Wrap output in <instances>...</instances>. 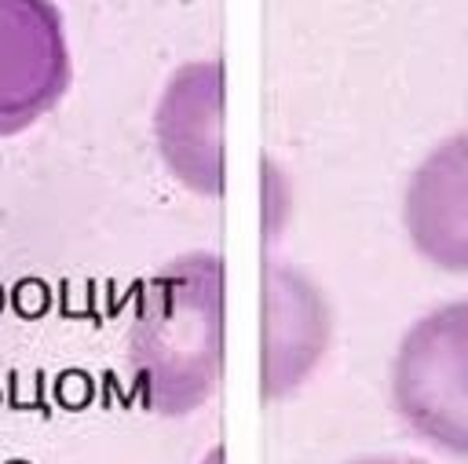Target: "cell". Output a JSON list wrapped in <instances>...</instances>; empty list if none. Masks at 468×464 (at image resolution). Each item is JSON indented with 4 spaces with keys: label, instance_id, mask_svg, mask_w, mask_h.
<instances>
[{
    "label": "cell",
    "instance_id": "obj_1",
    "mask_svg": "<svg viewBox=\"0 0 468 464\" xmlns=\"http://www.w3.org/2000/svg\"><path fill=\"white\" fill-rule=\"evenodd\" d=\"M128 380L154 417H190L223 376V259L194 248L139 289L124 340Z\"/></svg>",
    "mask_w": 468,
    "mask_h": 464
},
{
    "label": "cell",
    "instance_id": "obj_2",
    "mask_svg": "<svg viewBox=\"0 0 468 464\" xmlns=\"http://www.w3.org/2000/svg\"><path fill=\"white\" fill-rule=\"evenodd\" d=\"M391 406L424 446L468 460V296L424 311L391 354Z\"/></svg>",
    "mask_w": 468,
    "mask_h": 464
},
{
    "label": "cell",
    "instance_id": "obj_3",
    "mask_svg": "<svg viewBox=\"0 0 468 464\" xmlns=\"http://www.w3.org/2000/svg\"><path fill=\"white\" fill-rule=\"evenodd\" d=\"M73 80L62 15L51 0H0V139L58 106Z\"/></svg>",
    "mask_w": 468,
    "mask_h": 464
},
{
    "label": "cell",
    "instance_id": "obj_4",
    "mask_svg": "<svg viewBox=\"0 0 468 464\" xmlns=\"http://www.w3.org/2000/svg\"><path fill=\"white\" fill-rule=\"evenodd\" d=\"M154 142L168 175L197 197L223 194V62H183L154 106Z\"/></svg>",
    "mask_w": 468,
    "mask_h": 464
},
{
    "label": "cell",
    "instance_id": "obj_5",
    "mask_svg": "<svg viewBox=\"0 0 468 464\" xmlns=\"http://www.w3.org/2000/svg\"><path fill=\"white\" fill-rule=\"evenodd\" d=\"M333 336L325 292L292 263L267 259L263 267V351L260 395L282 402L307 384L322 365Z\"/></svg>",
    "mask_w": 468,
    "mask_h": 464
},
{
    "label": "cell",
    "instance_id": "obj_6",
    "mask_svg": "<svg viewBox=\"0 0 468 464\" xmlns=\"http://www.w3.org/2000/svg\"><path fill=\"white\" fill-rule=\"evenodd\" d=\"M402 230L424 263L468 278V128L439 139L410 172Z\"/></svg>",
    "mask_w": 468,
    "mask_h": 464
},
{
    "label": "cell",
    "instance_id": "obj_7",
    "mask_svg": "<svg viewBox=\"0 0 468 464\" xmlns=\"http://www.w3.org/2000/svg\"><path fill=\"white\" fill-rule=\"evenodd\" d=\"M260 190H263V227H267V237H278L282 223L292 216V208H289L292 205V190L282 179V172H278L274 161H263V183H260Z\"/></svg>",
    "mask_w": 468,
    "mask_h": 464
},
{
    "label": "cell",
    "instance_id": "obj_8",
    "mask_svg": "<svg viewBox=\"0 0 468 464\" xmlns=\"http://www.w3.org/2000/svg\"><path fill=\"white\" fill-rule=\"evenodd\" d=\"M347 464H420V460H410V457H358V460H347Z\"/></svg>",
    "mask_w": 468,
    "mask_h": 464
},
{
    "label": "cell",
    "instance_id": "obj_9",
    "mask_svg": "<svg viewBox=\"0 0 468 464\" xmlns=\"http://www.w3.org/2000/svg\"><path fill=\"white\" fill-rule=\"evenodd\" d=\"M201 464H223V446H212V449L201 457Z\"/></svg>",
    "mask_w": 468,
    "mask_h": 464
}]
</instances>
